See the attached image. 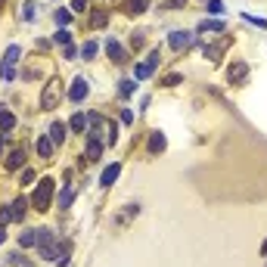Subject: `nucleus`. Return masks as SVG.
<instances>
[{
    "mask_svg": "<svg viewBox=\"0 0 267 267\" xmlns=\"http://www.w3.org/2000/svg\"><path fill=\"white\" fill-rule=\"evenodd\" d=\"M50 199H53V177H40L31 196V208L35 211H50Z\"/></svg>",
    "mask_w": 267,
    "mask_h": 267,
    "instance_id": "1",
    "label": "nucleus"
},
{
    "mask_svg": "<svg viewBox=\"0 0 267 267\" xmlns=\"http://www.w3.org/2000/svg\"><path fill=\"white\" fill-rule=\"evenodd\" d=\"M59 99H62V81L59 78H50L44 84V94H40V109H47V112L56 109Z\"/></svg>",
    "mask_w": 267,
    "mask_h": 267,
    "instance_id": "2",
    "label": "nucleus"
},
{
    "mask_svg": "<svg viewBox=\"0 0 267 267\" xmlns=\"http://www.w3.org/2000/svg\"><path fill=\"white\" fill-rule=\"evenodd\" d=\"M158 62H162V50H149V56H146V62H140L137 69H134V81H146L149 75H153L158 69Z\"/></svg>",
    "mask_w": 267,
    "mask_h": 267,
    "instance_id": "3",
    "label": "nucleus"
},
{
    "mask_svg": "<svg viewBox=\"0 0 267 267\" xmlns=\"http://www.w3.org/2000/svg\"><path fill=\"white\" fill-rule=\"evenodd\" d=\"M168 44H171V50H177V53H180V50H190L196 44V35H193V31H171Z\"/></svg>",
    "mask_w": 267,
    "mask_h": 267,
    "instance_id": "4",
    "label": "nucleus"
},
{
    "mask_svg": "<svg viewBox=\"0 0 267 267\" xmlns=\"http://www.w3.org/2000/svg\"><path fill=\"white\" fill-rule=\"evenodd\" d=\"M87 94H90V81L84 78V75H78L75 84H72V90H69V99H72V103H84Z\"/></svg>",
    "mask_w": 267,
    "mask_h": 267,
    "instance_id": "5",
    "label": "nucleus"
},
{
    "mask_svg": "<svg viewBox=\"0 0 267 267\" xmlns=\"http://www.w3.org/2000/svg\"><path fill=\"white\" fill-rule=\"evenodd\" d=\"M246 78H248V65H246L243 59H236V62L227 69V81H230V84H243Z\"/></svg>",
    "mask_w": 267,
    "mask_h": 267,
    "instance_id": "6",
    "label": "nucleus"
},
{
    "mask_svg": "<svg viewBox=\"0 0 267 267\" xmlns=\"http://www.w3.org/2000/svg\"><path fill=\"white\" fill-rule=\"evenodd\" d=\"M106 53H109V59L115 62V65H124V62H128V53H124V47L118 44V40H106Z\"/></svg>",
    "mask_w": 267,
    "mask_h": 267,
    "instance_id": "7",
    "label": "nucleus"
},
{
    "mask_svg": "<svg viewBox=\"0 0 267 267\" xmlns=\"http://www.w3.org/2000/svg\"><path fill=\"white\" fill-rule=\"evenodd\" d=\"M230 47V38H224L221 44H205V50H202V56L205 59H211V62H218L221 56H224V50Z\"/></svg>",
    "mask_w": 267,
    "mask_h": 267,
    "instance_id": "8",
    "label": "nucleus"
},
{
    "mask_svg": "<svg viewBox=\"0 0 267 267\" xmlns=\"http://www.w3.org/2000/svg\"><path fill=\"white\" fill-rule=\"evenodd\" d=\"M22 165H25V149H13L6 155V171H19Z\"/></svg>",
    "mask_w": 267,
    "mask_h": 267,
    "instance_id": "9",
    "label": "nucleus"
},
{
    "mask_svg": "<svg viewBox=\"0 0 267 267\" xmlns=\"http://www.w3.org/2000/svg\"><path fill=\"white\" fill-rule=\"evenodd\" d=\"M10 211H13V221L19 224V221H25V211H28V199H13V205H10Z\"/></svg>",
    "mask_w": 267,
    "mask_h": 267,
    "instance_id": "10",
    "label": "nucleus"
},
{
    "mask_svg": "<svg viewBox=\"0 0 267 267\" xmlns=\"http://www.w3.org/2000/svg\"><path fill=\"white\" fill-rule=\"evenodd\" d=\"M16 128V115L10 112V109H6V106H0V131H3V134H10Z\"/></svg>",
    "mask_w": 267,
    "mask_h": 267,
    "instance_id": "11",
    "label": "nucleus"
},
{
    "mask_svg": "<svg viewBox=\"0 0 267 267\" xmlns=\"http://www.w3.org/2000/svg\"><path fill=\"white\" fill-rule=\"evenodd\" d=\"M118 174H121V165L115 162V165H109V168L103 171V177H99V183H103V187H112V183L118 180Z\"/></svg>",
    "mask_w": 267,
    "mask_h": 267,
    "instance_id": "12",
    "label": "nucleus"
},
{
    "mask_svg": "<svg viewBox=\"0 0 267 267\" xmlns=\"http://www.w3.org/2000/svg\"><path fill=\"white\" fill-rule=\"evenodd\" d=\"M165 146H168V143H165V134L162 131L149 134V153H165Z\"/></svg>",
    "mask_w": 267,
    "mask_h": 267,
    "instance_id": "13",
    "label": "nucleus"
},
{
    "mask_svg": "<svg viewBox=\"0 0 267 267\" xmlns=\"http://www.w3.org/2000/svg\"><path fill=\"white\" fill-rule=\"evenodd\" d=\"M65 131H69V124H65V121H53V124H50V140H53V143H62Z\"/></svg>",
    "mask_w": 267,
    "mask_h": 267,
    "instance_id": "14",
    "label": "nucleus"
},
{
    "mask_svg": "<svg viewBox=\"0 0 267 267\" xmlns=\"http://www.w3.org/2000/svg\"><path fill=\"white\" fill-rule=\"evenodd\" d=\"M69 255H72V243H59V246H56V264H59V267L69 264Z\"/></svg>",
    "mask_w": 267,
    "mask_h": 267,
    "instance_id": "15",
    "label": "nucleus"
},
{
    "mask_svg": "<svg viewBox=\"0 0 267 267\" xmlns=\"http://www.w3.org/2000/svg\"><path fill=\"white\" fill-rule=\"evenodd\" d=\"M109 22V10H94L90 13V28H103Z\"/></svg>",
    "mask_w": 267,
    "mask_h": 267,
    "instance_id": "16",
    "label": "nucleus"
},
{
    "mask_svg": "<svg viewBox=\"0 0 267 267\" xmlns=\"http://www.w3.org/2000/svg\"><path fill=\"white\" fill-rule=\"evenodd\" d=\"M146 6H149V0H128L124 10H128V16H140V13H146Z\"/></svg>",
    "mask_w": 267,
    "mask_h": 267,
    "instance_id": "17",
    "label": "nucleus"
},
{
    "mask_svg": "<svg viewBox=\"0 0 267 267\" xmlns=\"http://www.w3.org/2000/svg\"><path fill=\"white\" fill-rule=\"evenodd\" d=\"M103 155V143L99 140H87V162H99Z\"/></svg>",
    "mask_w": 267,
    "mask_h": 267,
    "instance_id": "18",
    "label": "nucleus"
},
{
    "mask_svg": "<svg viewBox=\"0 0 267 267\" xmlns=\"http://www.w3.org/2000/svg\"><path fill=\"white\" fill-rule=\"evenodd\" d=\"M72 199H75V183H65L62 193H59V208H69Z\"/></svg>",
    "mask_w": 267,
    "mask_h": 267,
    "instance_id": "19",
    "label": "nucleus"
},
{
    "mask_svg": "<svg viewBox=\"0 0 267 267\" xmlns=\"http://www.w3.org/2000/svg\"><path fill=\"white\" fill-rule=\"evenodd\" d=\"M38 155H40V158H50V155H53V140H50V137H40V140H38Z\"/></svg>",
    "mask_w": 267,
    "mask_h": 267,
    "instance_id": "20",
    "label": "nucleus"
},
{
    "mask_svg": "<svg viewBox=\"0 0 267 267\" xmlns=\"http://www.w3.org/2000/svg\"><path fill=\"white\" fill-rule=\"evenodd\" d=\"M13 78H16V65L3 59V62H0V81H6V84H10Z\"/></svg>",
    "mask_w": 267,
    "mask_h": 267,
    "instance_id": "21",
    "label": "nucleus"
},
{
    "mask_svg": "<svg viewBox=\"0 0 267 267\" xmlns=\"http://www.w3.org/2000/svg\"><path fill=\"white\" fill-rule=\"evenodd\" d=\"M19 246H22V248H31V246H38V230H25L22 236H19Z\"/></svg>",
    "mask_w": 267,
    "mask_h": 267,
    "instance_id": "22",
    "label": "nucleus"
},
{
    "mask_svg": "<svg viewBox=\"0 0 267 267\" xmlns=\"http://www.w3.org/2000/svg\"><path fill=\"white\" fill-rule=\"evenodd\" d=\"M19 56H22V47L19 44H10V47H6V53H3V59L16 65V62H19Z\"/></svg>",
    "mask_w": 267,
    "mask_h": 267,
    "instance_id": "23",
    "label": "nucleus"
},
{
    "mask_svg": "<svg viewBox=\"0 0 267 267\" xmlns=\"http://www.w3.org/2000/svg\"><path fill=\"white\" fill-rule=\"evenodd\" d=\"M69 128L72 131H87V115H72V121H69Z\"/></svg>",
    "mask_w": 267,
    "mask_h": 267,
    "instance_id": "24",
    "label": "nucleus"
},
{
    "mask_svg": "<svg viewBox=\"0 0 267 267\" xmlns=\"http://www.w3.org/2000/svg\"><path fill=\"white\" fill-rule=\"evenodd\" d=\"M199 31H224V22H218V19H205V22H199Z\"/></svg>",
    "mask_w": 267,
    "mask_h": 267,
    "instance_id": "25",
    "label": "nucleus"
},
{
    "mask_svg": "<svg viewBox=\"0 0 267 267\" xmlns=\"http://www.w3.org/2000/svg\"><path fill=\"white\" fill-rule=\"evenodd\" d=\"M53 19H56V25H59V28H65V25L72 22V13H69V10H56Z\"/></svg>",
    "mask_w": 267,
    "mask_h": 267,
    "instance_id": "26",
    "label": "nucleus"
},
{
    "mask_svg": "<svg viewBox=\"0 0 267 267\" xmlns=\"http://www.w3.org/2000/svg\"><path fill=\"white\" fill-rule=\"evenodd\" d=\"M6 264H13V267H28V261H25V255H22V252H10Z\"/></svg>",
    "mask_w": 267,
    "mask_h": 267,
    "instance_id": "27",
    "label": "nucleus"
},
{
    "mask_svg": "<svg viewBox=\"0 0 267 267\" xmlns=\"http://www.w3.org/2000/svg\"><path fill=\"white\" fill-rule=\"evenodd\" d=\"M96 40H87V44L84 47H81V56H84V59H94V56H96Z\"/></svg>",
    "mask_w": 267,
    "mask_h": 267,
    "instance_id": "28",
    "label": "nucleus"
},
{
    "mask_svg": "<svg viewBox=\"0 0 267 267\" xmlns=\"http://www.w3.org/2000/svg\"><path fill=\"white\" fill-rule=\"evenodd\" d=\"M35 16H38V3H31V0H28V3H25V10H22V19H25V22H31Z\"/></svg>",
    "mask_w": 267,
    "mask_h": 267,
    "instance_id": "29",
    "label": "nucleus"
},
{
    "mask_svg": "<svg viewBox=\"0 0 267 267\" xmlns=\"http://www.w3.org/2000/svg\"><path fill=\"white\" fill-rule=\"evenodd\" d=\"M53 40H56V44H62V47H69V44H72V35H69L65 28H59V31L53 35Z\"/></svg>",
    "mask_w": 267,
    "mask_h": 267,
    "instance_id": "30",
    "label": "nucleus"
},
{
    "mask_svg": "<svg viewBox=\"0 0 267 267\" xmlns=\"http://www.w3.org/2000/svg\"><path fill=\"white\" fill-rule=\"evenodd\" d=\"M143 44H146L143 31H134V35H131V50H140V47H143Z\"/></svg>",
    "mask_w": 267,
    "mask_h": 267,
    "instance_id": "31",
    "label": "nucleus"
},
{
    "mask_svg": "<svg viewBox=\"0 0 267 267\" xmlns=\"http://www.w3.org/2000/svg\"><path fill=\"white\" fill-rule=\"evenodd\" d=\"M118 90H121V96H131V94H134V90H137V84H134V81H131V78H124V81H121V87H118Z\"/></svg>",
    "mask_w": 267,
    "mask_h": 267,
    "instance_id": "32",
    "label": "nucleus"
},
{
    "mask_svg": "<svg viewBox=\"0 0 267 267\" xmlns=\"http://www.w3.org/2000/svg\"><path fill=\"white\" fill-rule=\"evenodd\" d=\"M10 221H13V211H10V205H3V208H0V224L6 227Z\"/></svg>",
    "mask_w": 267,
    "mask_h": 267,
    "instance_id": "33",
    "label": "nucleus"
},
{
    "mask_svg": "<svg viewBox=\"0 0 267 267\" xmlns=\"http://www.w3.org/2000/svg\"><path fill=\"white\" fill-rule=\"evenodd\" d=\"M208 13L221 16V13H224V3H221V0H208Z\"/></svg>",
    "mask_w": 267,
    "mask_h": 267,
    "instance_id": "34",
    "label": "nucleus"
},
{
    "mask_svg": "<svg viewBox=\"0 0 267 267\" xmlns=\"http://www.w3.org/2000/svg\"><path fill=\"white\" fill-rule=\"evenodd\" d=\"M180 81H183V78H180V75H168V78H165V81H162V84H165V87H177V84H180Z\"/></svg>",
    "mask_w": 267,
    "mask_h": 267,
    "instance_id": "35",
    "label": "nucleus"
},
{
    "mask_svg": "<svg viewBox=\"0 0 267 267\" xmlns=\"http://www.w3.org/2000/svg\"><path fill=\"white\" fill-rule=\"evenodd\" d=\"M87 10V0H72V13H84Z\"/></svg>",
    "mask_w": 267,
    "mask_h": 267,
    "instance_id": "36",
    "label": "nucleus"
},
{
    "mask_svg": "<svg viewBox=\"0 0 267 267\" xmlns=\"http://www.w3.org/2000/svg\"><path fill=\"white\" fill-rule=\"evenodd\" d=\"M121 124H134V112L131 109H121Z\"/></svg>",
    "mask_w": 267,
    "mask_h": 267,
    "instance_id": "37",
    "label": "nucleus"
},
{
    "mask_svg": "<svg viewBox=\"0 0 267 267\" xmlns=\"http://www.w3.org/2000/svg\"><path fill=\"white\" fill-rule=\"evenodd\" d=\"M62 56H65V59H75V56H78V50L69 44V47H62Z\"/></svg>",
    "mask_w": 267,
    "mask_h": 267,
    "instance_id": "38",
    "label": "nucleus"
},
{
    "mask_svg": "<svg viewBox=\"0 0 267 267\" xmlns=\"http://www.w3.org/2000/svg\"><path fill=\"white\" fill-rule=\"evenodd\" d=\"M22 183H35V171H31V168L22 171Z\"/></svg>",
    "mask_w": 267,
    "mask_h": 267,
    "instance_id": "39",
    "label": "nucleus"
},
{
    "mask_svg": "<svg viewBox=\"0 0 267 267\" xmlns=\"http://www.w3.org/2000/svg\"><path fill=\"white\" fill-rule=\"evenodd\" d=\"M246 19H248V22H255L258 28H267V19H255V16H246Z\"/></svg>",
    "mask_w": 267,
    "mask_h": 267,
    "instance_id": "40",
    "label": "nucleus"
},
{
    "mask_svg": "<svg viewBox=\"0 0 267 267\" xmlns=\"http://www.w3.org/2000/svg\"><path fill=\"white\" fill-rule=\"evenodd\" d=\"M3 239H6V227H3V224H0V243H3Z\"/></svg>",
    "mask_w": 267,
    "mask_h": 267,
    "instance_id": "41",
    "label": "nucleus"
},
{
    "mask_svg": "<svg viewBox=\"0 0 267 267\" xmlns=\"http://www.w3.org/2000/svg\"><path fill=\"white\" fill-rule=\"evenodd\" d=\"M3 137H10V134H3V131H0V153H3Z\"/></svg>",
    "mask_w": 267,
    "mask_h": 267,
    "instance_id": "42",
    "label": "nucleus"
},
{
    "mask_svg": "<svg viewBox=\"0 0 267 267\" xmlns=\"http://www.w3.org/2000/svg\"><path fill=\"white\" fill-rule=\"evenodd\" d=\"M261 252H264V255H267V239H264V246H261Z\"/></svg>",
    "mask_w": 267,
    "mask_h": 267,
    "instance_id": "43",
    "label": "nucleus"
},
{
    "mask_svg": "<svg viewBox=\"0 0 267 267\" xmlns=\"http://www.w3.org/2000/svg\"><path fill=\"white\" fill-rule=\"evenodd\" d=\"M0 6H3V0H0Z\"/></svg>",
    "mask_w": 267,
    "mask_h": 267,
    "instance_id": "44",
    "label": "nucleus"
},
{
    "mask_svg": "<svg viewBox=\"0 0 267 267\" xmlns=\"http://www.w3.org/2000/svg\"><path fill=\"white\" fill-rule=\"evenodd\" d=\"M6 267H10V264H6Z\"/></svg>",
    "mask_w": 267,
    "mask_h": 267,
    "instance_id": "45",
    "label": "nucleus"
}]
</instances>
